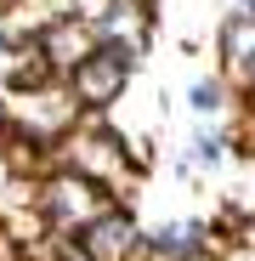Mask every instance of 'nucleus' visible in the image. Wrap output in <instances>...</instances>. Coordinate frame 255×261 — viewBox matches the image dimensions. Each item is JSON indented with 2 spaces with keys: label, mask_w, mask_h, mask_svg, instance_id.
Returning a JSON list of instances; mask_svg holds the SVG:
<instances>
[{
  "label": "nucleus",
  "mask_w": 255,
  "mask_h": 261,
  "mask_svg": "<svg viewBox=\"0 0 255 261\" xmlns=\"http://www.w3.org/2000/svg\"><path fill=\"white\" fill-rule=\"evenodd\" d=\"M249 159H255V153H249Z\"/></svg>",
  "instance_id": "ddd939ff"
},
{
  "label": "nucleus",
  "mask_w": 255,
  "mask_h": 261,
  "mask_svg": "<svg viewBox=\"0 0 255 261\" xmlns=\"http://www.w3.org/2000/svg\"><path fill=\"white\" fill-rule=\"evenodd\" d=\"M221 80L233 91H249V80H255V12H238L221 23Z\"/></svg>",
  "instance_id": "39448f33"
},
{
  "label": "nucleus",
  "mask_w": 255,
  "mask_h": 261,
  "mask_svg": "<svg viewBox=\"0 0 255 261\" xmlns=\"http://www.w3.org/2000/svg\"><path fill=\"white\" fill-rule=\"evenodd\" d=\"M227 153V137H221V130H199V137H193V159L199 165H216Z\"/></svg>",
  "instance_id": "1a4fd4ad"
},
{
  "label": "nucleus",
  "mask_w": 255,
  "mask_h": 261,
  "mask_svg": "<svg viewBox=\"0 0 255 261\" xmlns=\"http://www.w3.org/2000/svg\"><path fill=\"white\" fill-rule=\"evenodd\" d=\"M0 188H6V153H0Z\"/></svg>",
  "instance_id": "9d476101"
},
{
  "label": "nucleus",
  "mask_w": 255,
  "mask_h": 261,
  "mask_svg": "<svg viewBox=\"0 0 255 261\" xmlns=\"http://www.w3.org/2000/svg\"><path fill=\"white\" fill-rule=\"evenodd\" d=\"M249 97H255V80H249Z\"/></svg>",
  "instance_id": "9b49d317"
},
{
  "label": "nucleus",
  "mask_w": 255,
  "mask_h": 261,
  "mask_svg": "<svg viewBox=\"0 0 255 261\" xmlns=\"http://www.w3.org/2000/svg\"><path fill=\"white\" fill-rule=\"evenodd\" d=\"M17 119H23L29 137H63L68 119H74V91H46V85H29Z\"/></svg>",
  "instance_id": "423d86ee"
},
{
  "label": "nucleus",
  "mask_w": 255,
  "mask_h": 261,
  "mask_svg": "<svg viewBox=\"0 0 255 261\" xmlns=\"http://www.w3.org/2000/svg\"><path fill=\"white\" fill-rule=\"evenodd\" d=\"M91 51H97V29L85 23V17H68V23H57L46 34V63L51 68H74V63H85Z\"/></svg>",
  "instance_id": "0eeeda50"
},
{
  "label": "nucleus",
  "mask_w": 255,
  "mask_h": 261,
  "mask_svg": "<svg viewBox=\"0 0 255 261\" xmlns=\"http://www.w3.org/2000/svg\"><path fill=\"white\" fill-rule=\"evenodd\" d=\"M125 57H114V51H91L85 63H74V102H85V108H108L119 91H125Z\"/></svg>",
  "instance_id": "7ed1b4c3"
},
{
  "label": "nucleus",
  "mask_w": 255,
  "mask_h": 261,
  "mask_svg": "<svg viewBox=\"0 0 255 261\" xmlns=\"http://www.w3.org/2000/svg\"><path fill=\"white\" fill-rule=\"evenodd\" d=\"M136 244H142V233H136V222L125 210H102V216H91L79 227V250L91 261H125Z\"/></svg>",
  "instance_id": "20e7f679"
},
{
  "label": "nucleus",
  "mask_w": 255,
  "mask_h": 261,
  "mask_svg": "<svg viewBox=\"0 0 255 261\" xmlns=\"http://www.w3.org/2000/svg\"><path fill=\"white\" fill-rule=\"evenodd\" d=\"M249 12H255V6H249Z\"/></svg>",
  "instance_id": "f8f14e48"
},
{
  "label": "nucleus",
  "mask_w": 255,
  "mask_h": 261,
  "mask_svg": "<svg viewBox=\"0 0 255 261\" xmlns=\"http://www.w3.org/2000/svg\"><path fill=\"white\" fill-rule=\"evenodd\" d=\"M108 210V199H102V188L91 182V176H63V182H51L46 188V222L51 227H68V233H79L91 216H102Z\"/></svg>",
  "instance_id": "f03ea898"
},
{
  "label": "nucleus",
  "mask_w": 255,
  "mask_h": 261,
  "mask_svg": "<svg viewBox=\"0 0 255 261\" xmlns=\"http://www.w3.org/2000/svg\"><path fill=\"white\" fill-rule=\"evenodd\" d=\"M68 165L79 176H91L97 188H131L136 159L114 130H85V137H68Z\"/></svg>",
  "instance_id": "f257e3e1"
},
{
  "label": "nucleus",
  "mask_w": 255,
  "mask_h": 261,
  "mask_svg": "<svg viewBox=\"0 0 255 261\" xmlns=\"http://www.w3.org/2000/svg\"><path fill=\"white\" fill-rule=\"evenodd\" d=\"M227 91H233V85H227L221 74H210V80H193L187 102H193V114H221V108H227Z\"/></svg>",
  "instance_id": "6e6552de"
}]
</instances>
